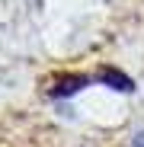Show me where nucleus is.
<instances>
[{
    "label": "nucleus",
    "mask_w": 144,
    "mask_h": 147,
    "mask_svg": "<svg viewBox=\"0 0 144 147\" xmlns=\"http://www.w3.org/2000/svg\"><path fill=\"white\" fill-rule=\"evenodd\" d=\"M87 83H90V77H83V74H64V77L48 90V93H51V96H74V93L83 90Z\"/></svg>",
    "instance_id": "obj_1"
},
{
    "label": "nucleus",
    "mask_w": 144,
    "mask_h": 147,
    "mask_svg": "<svg viewBox=\"0 0 144 147\" xmlns=\"http://www.w3.org/2000/svg\"><path fill=\"white\" fill-rule=\"evenodd\" d=\"M99 80H106V83H115V90H125V93L131 90V80L125 77L122 70H109V67H106V70H99Z\"/></svg>",
    "instance_id": "obj_2"
},
{
    "label": "nucleus",
    "mask_w": 144,
    "mask_h": 147,
    "mask_svg": "<svg viewBox=\"0 0 144 147\" xmlns=\"http://www.w3.org/2000/svg\"><path fill=\"white\" fill-rule=\"evenodd\" d=\"M135 147H144V131H141V134L135 138Z\"/></svg>",
    "instance_id": "obj_3"
}]
</instances>
